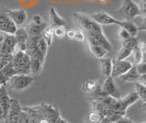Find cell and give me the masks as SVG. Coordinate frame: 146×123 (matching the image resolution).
Returning <instances> with one entry per match:
<instances>
[{
  "label": "cell",
  "mask_w": 146,
  "mask_h": 123,
  "mask_svg": "<svg viewBox=\"0 0 146 123\" xmlns=\"http://www.w3.org/2000/svg\"><path fill=\"white\" fill-rule=\"evenodd\" d=\"M10 103H11V98L8 94L7 85H0V107L2 108L3 116L5 120H6V118L7 116Z\"/></svg>",
  "instance_id": "cell-11"
},
{
  "label": "cell",
  "mask_w": 146,
  "mask_h": 123,
  "mask_svg": "<svg viewBox=\"0 0 146 123\" xmlns=\"http://www.w3.org/2000/svg\"><path fill=\"white\" fill-rule=\"evenodd\" d=\"M8 81H9L8 77H7L6 75H5L3 73H2V71H0V85H7Z\"/></svg>",
  "instance_id": "cell-36"
},
{
  "label": "cell",
  "mask_w": 146,
  "mask_h": 123,
  "mask_svg": "<svg viewBox=\"0 0 146 123\" xmlns=\"http://www.w3.org/2000/svg\"><path fill=\"white\" fill-rule=\"evenodd\" d=\"M47 26H48L47 23H45V22L43 24H40V25L29 23L27 26L26 30H27V33H29V36H32V37H41L44 30L46 29V27Z\"/></svg>",
  "instance_id": "cell-20"
},
{
  "label": "cell",
  "mask_w": 146,
  "mask_h": 123,
  "mask_svg": "<svg viewBox=\"0 0 146 123\" xmlns=\"http://www.w3.org/2000/svg\"><path fill=\"white\" fill-rule=\"evenodd\" d=\"M1 71L5 75H6L7 77H8L9 79H10L12 76L17 75V72L15 70V68H14L12 63H7V65H4V67L2 68Z\"/></svg>",
  "instance_id": "cell-28"
},
{
  "label": "cell",
  "mask_w": 146,
  "mask_h": 123,
  "mask_svg": "<svg viewBox=\"0 0 146 123\" xmlns=\"http://www.w3.org/2000/svg\"><path fill=\"white\" fill-rule=\"evenodd\" d=\"M5 120V118H4V116H3V111H2V108L1 107H0V122Z\"/></svg>",
  "instance_id": "cell-39"
},
{
  "label": "cell",
  "mask_w": 146,
  "mask_h": 123,
  "mask_svg": "<svg viewBox=\"0 0 146 123\" xmlns=\"http://www.w3.org/2000/svg\"><path fill=\"white\" fill-rule=\"evenodd\" d=\"M100 65H102V74L108 77L111 75V69H112V60L110 58H102L100 59Z\"/></svg>",
  "instance_id": "cell-22"
},
{
  "label": "cell",
  "mask_w": 146,
  "mask_h": 123,
  "mask_svg": "<svg viewBox=\"0 0 146 123\" xmlns=\"http://www.w3.org/2000/svg\"><path fill=\"white\" fill-rule=\"evenodd\" d=\"M42 38L45 40V42H47V44L51 45L52 40H53V34H52V28H50L49 26L46 27V29L44 30L42 33Z\"/></svg>",
  "instance_id": "cell-29"
},
{
  "label": "cell",
  "mask_w": 146,
  "mask_h": 123,
  "mask_svg": "<svg viewBox=\"0 0 146 123\" xmlns=\"http://www.w3.org/2000/svg\"><path fill=\"white\" fill-rule=\"evenodd\" d=\"M140 76L141 75L139 74L135 65H133L129 71H127L124 75L119 76V78L122 82H138Z\"/></svg>",
  "instance_id": "cell-19"
},
{
  "label": "cell",
  "mask_w": 146,
  "mask_h": 123,
  "mask_svg": "<svg viewBox=\"0 0 146 123\" xmlns=\"http://www.w3.org/2000/svg\"><path fill=\"white\" fill-rule=\"evenodd\" d=\"M133 63L129 60H115L112 61V69L111 76L116 78L122 75H124L127 71H129Z\"/></svg>",
  "instance_id": "cell-7"
},
{
  "label": "cell",
  "mask_w": 146,
  "mask_h": 123,
  "mask_svg": "<svg viewBox=\"0 0 146 123\" xmlns=\"http://www.w3.org/2000/svg\"><path fill=\"white\" fill-rule=\"evenodd\" d=\"M58 26H66V20L58 14L54 7L49 10V27L55 28Z\"/></svg>",
  "instance_id": "cell-17"
},
{
  "label": "cell",
  "mask_w": 146,
  "mask_h": 123,
  "mask_svg": "<svg viewBox=\"0 0 146 123\" xmlns=\"http://www.w3.org/2000/svg\"><path fill=\"white\" fill-rule=\"evenodd\" d=\"M30 59V74L38 75L43 69L44 61L39 58H29Z\"/></svg>",
  "instance_id": "cell-21"
},
{
  "label": "cell",
  "mask_w": 146,
  "mask_h": 123,
  "mask_svg": "<svg viewBox=\"0 0 146 123\" xmlns=\"http://www.w3.org/2000/svg\"><path fill=\"white\" fill-rule=\"evenodd\" d=\"M73 19L75 20L77 25L80 27V29L87 31H96L102 30V26L95 22L90 16H86L80 13H74L73 14Z\"/></svg>",
  "instance_id": "cell-4"
},
{
  "label": "cell",
  "mask_w": 146,
  "mask_h": 123,
  "mask_svg": "<svg viewBox=\"0 0 146 123\" xmlns=\"http://www.w3.org/2000/svg\"><path fill=\"white\" fill-rule=\"evenodd\" d=\"M118 26L127 30L131 37H137V34L139 32L138 26L131 20H120Z\"/></svg>",
  "instance_id": "cell-18"
},
{
  "label": "cell",
  "mask_w": 146,
  "mask_h": 123,
  "mask_svg": "<svg viewBox=\"0 0 146 123\" xmlns=\"http://www.w3.org/2000/svg\"><path fill=\"white\" fill-rule=\"evenodd\" d=\"M132 52V50L128 48L125 45H121V48L120 49V51L118 52L117 59L116 60H127L128 58L131 56V54Z\"/></svg>",
  "instance_id": "cell-26"
},
{
  "label": "cell",
  "mask_w": 146,
  "mask_h": 123,
  "mask_svg": "<svg viewBox=\"0 0 146 123\" xmlns=\"http://www.w3.org/2000/svg\"><path fill=\"white\" fill-rule=\"evenodd\" d=\"M48 45L45 42V40L42 38V36H41V37H39L38 39V42H36L35 49L40 54V56L45 59L46 54H47V52H48Z\"/></svg>",
  "instance_id": "cell-23"
},
{
  "label": "cell",
  "mask_w": 146,
  "mask_h": 123,
  "mask_svg": "<svg viewBox=\"0 0 146 123\" xmlns=\"http://www.w3.org/2000/svg\"><path fill=\"white\" fill-rule=\"evenodd\" d=\"M135 92L138 95L141 101L145 103L146 101V85H143L140 83V82H136L135 83Z\"/></svg>",
  "instance_id": "cell-25"
},
{
  "label": "cell",
  "mask_w": 146,
  "mask_h": 123,
  "mask_svg": "<svg viewBox=\"0 0 146 123\" xmlns=\"http://www.w3.org/2000/svg\"><path fill=\"white\" fill-rule=\"evenodd\" d=\"M12 58H13V54L0 52V62H1L5 65H7V63H11Z\"/></svg>",
  "instance_id": "cell-30"
},
{
  "label": "cell",
  "mask_w": 146,
  "mask_h": 123,
  "mask_svg": "<svg viewBox=\"0 0 146 123\" xmlns=\"http://www.w3.org/2000/svg\"><path fill=\"white\" fill-rule=\"evenodd\" d=\"M100 88L104 95H111V97H116V95L118 94L117 86L115 83H114L113 77L111 76L106 77V79L102 83H100Z\"/></svg>",
  "instance_id": "cell-12"
},
{
  "label": "cell",
  "mask_w": 146,
  "mask_h": 123,
  "mask_svg": "<svg viewBox=\"0 0 146 123\" xmlns=\"http://www.w3.org/2000/svg\"><path fill=\"white\" fill-rule=\"evenodd\" d=\"M6 13L17 27L24 25L27 20V14L25 9H10Z\"/></svg>",
  "instance_id": "cell-13"
},
{
  "label": "cell",
  "mask_w": 146,
  "mask_h": 123,
  "mask_svg": "<svg viewBox=\"0 0 146 123\" xmlns=\"http://www.w3.org/2000/svg\"><path fill=\"white\" fill-rule=\"evenodd\" d=\"M39 123H49V121L46 120V118H44V120H41L39 121Z\"/></svg>",
  "instance_id": "cell-40"
},
{
  "label": "cell",
  "mask_w": 146,
  "mask_h": 123,
  "mask_svg": "<svg viewBox=\"0 0 146 123\" xmlns=\"http://www.w3.org/2000/svg\"><path fill=\"white\" fill-rule=\"evenodd\" d=\"M111 123H133L132 122L130 118H125L124 116H123L122 118H121L120 120H118L117 121H114V122H111Z\"/></svg>",
  "instance_id": "cell-37"
},
{
  "label": "cell",
  "mask_w": 146,
  "mask_h": 123,
  "mask_svg": "<svg viewBox=\"0 0 146 123\" xmlns=\"http://www.w3.org/2000/svg\"><path fill=\"white\" fill-rule=\"evenodd\" d=\"M52 34H53V38H56V39L64 38L66 35L65 26H58V27H55V28H52Z\"/></svg>",
  "instance_id": "cell-27"
},
{
  "label": "cell",
  "mask_w": 146,
  "mask_h": 123,
  "mask_svg": "<svg viewBox=\"0 0 146 123\" xmlns=\"http://www.w3.org/2000/svg\"><path fill=\"white\" fill-rule=\"evenodd\" d=\"M14 36H15V39L17 40V51L26 52L27 51L26 42L29 37L26 28H17L16 32L14 33Z\"/></svg>",
  "instance_id": "cell-15"
},
{
  "label": "cell",
  "mask_w": 146,
  "mask_h": 123,
  "mask_svg": "<svg viewBox=\"0 0 146 123\" xmlns=\"http://www.w3.org/2000/svg\"><path fill=\"white\" fill-rule=\"evenodd\" d=\"M138 6L141 10V16L143 17V19H145V0H141Z\"/></svg>",
  "instance_id": "cell-35"
},
{
  "label": "cell",
  "mask_w": 146,
  "mask_h": 123,
  "mask_svg": "<svg viewBox=\"0 0 146 123\" xmlns=\"http://www.w3.org/2000/svg\"><path fill=\"white\" fill-rule=\"evenodd\" d=\"M143 123H145V122H143Z\"/></svg>",
  "instance_id": "cell-42"
},
{
  "label": "cell",
  "mask_w": 146,
  "mask_h": 123,
  "mask_svg": "<svg viewBox=\"0 0 146 123\" xmlns=\"http://www.w3.org/2000/svg\"><path fill=\"white\" fill-rule=\"evenodd\" d=\"M119 20H132L141 16V10L133 0H123L122 5L117 11L114 12Z\"/></svg>",
  "instance_id": "cell-1"
},
{
  "label": "cell",
  "mask_w": 146,
  "mask_h": 123,
  "mask_svg": "<svg viewBox=\"0 0 146 123\" xmlns=\"http://www.w3.org/2000/svg\"><path fill=\"white\" fill-rule=\"evenodd\" d=\"M87 42H88L89 48L90 50L91 53H92L95 57L102 59V58H104L105 55L107 54V52H108L107 50L104 49L102 45L96 43L94 40H90V38H87Z\"/></svg>",
  "instance_id": "cell-16"
},
{
  "label": "cell",
  "mask_w": 146,
  "mask_h": 123,
  "mask_svg": "<svg viewBox=\"0 0 146 123\" xmlns=\"http://www.w3.org/2000/svg\"><path fill=\"white\" fill-rule=\"evenodd\" d=\"M0 49H1V42H0Z\"/></svg>",
  "instance_id": "cell-41"
},
{
  "label": "cell",
  "mask_w": 146,
  "mask_h": 123,
  "mask_svg": "<svg viewBox=\"0 0 146 123\" xmlns=\"http://www.w3.org/2000/svg\"><path fill=\"white\" fill-rule=\"evenodd\" d=\"M74 33H75V30H72V29H70V30H66V35L65 36H67L68 39L73 40V37H74Z\"/></svg>",
  "instance_id": "cell-38"
},
{
  "label": "cell",
  "mask_w": 146,
  "mask_h": 123,
  "mask_svg": "<svg viewBox=\"0 0 146 123\" xmlns=\"http://www.w3.org/2000/svg\"><path fill=\"white\" fill-rule=\"evenodd\" d=\"M100 83H99L97 80H87L82 85V90L86 93L92 94L96 90V88L100 85Z\"/></svg>",
  "instance_id": "cell-24"
},
{
  "label": "cell",
  "mask_w": 146,
  "mask_h": 123,
  "mask_svg": "<svg viewBox=\"0 0 146 123\" xmlns=\"http://www.w3.org/2000/svg\"><path fill=\"white\" fill-rule=\"evenodd\" d=\"M29 116L23 111L19 101L17 99H11L10 107L6 118L7 123H25Z\"/></svg>",
  "instance_id": "cell-3"
},
{
  "label": "cell",
  "mask_w": 146,
  "mask_h": 123,
  "mask_svg": "<svg viewBox=\"0 0 146 123\" xmlns=\"http://www.w3.org/2000/svg\"><path fill=\"white\" fill-rule=\"evenodd\" d=\"M87 38H90V40H94L96 43L106 49L108 52L111 51V45L106 38V36L104 35L102 30H96V31H87Z\"/></svg>",
  "instance_id": "cell-9"
},
{
  "label": "cell",
  "mask_w": 146,
  "mask_h": 123,
  "mask_svg": "<svg viewBox=\"0 0 146 123\" xmlns=\"http://www.w3.org/2000/svg\"><path fill=\"white\" fill-rule=\"evenodd\" d=\"M90 17L95 22L100 26H108V25H119L120 20L115 19L113 16L108 14L106 12H96L90 14Z\"/></svg>",
  "instance_id": "cell-8"
},
{
  "label": "cell",
  "mask_w": 146,
  "mask_h": 123,
  "mask_svg": "<svg viewBox=\"0 0 146 123\" xmlns=\"http://www.w3.org/2000/svg\"><path fill=\"white\" fill-rule=\"evenodd\" d=\"M30 23H33V24H36V25H40V24L44 23V19H43V17H41L40 15L36 14V15H34L33 17H31V22H30Z\"/></svg>",
  "instance_id": "cell-34"
},
{
  "label": "cell",
  "mask_w": 146,
  "mask_h": 123,
  "mask_svg": "<svg viewBox=\"0 0 146 123\" xmlns=\"http://www.w3.org/2000/svg\"><path fill=\"white\" fill-rule=\"evenodd\" d=\"M85 38H86L85 34L81 30H75L74 37H73V40H76V42H82L85 40Z\"/></svg>",
  "instance_id": "cell-31"
},
{
  "label": "cell",
  "mask_w": 146,
  "mask_h": 123,
  "mask_svg": "<svg viewBox=\"0 0 146 123\" xmlns=\"http://www.w3.org/2000/svg\"><path fill=\"white\" fill-rule=\"evenodd\" d=\"M34 77L30 75H15L8 81V85L16 91H23L33 84Z\"/></svg>",
  "instance_id": "cell-5"
},
{
  "label": "cell",
  "mask_w": 146,
  "mask_h": 123,
  "mask_svg": "<svg viewBox=\"0 0 146 123\" xmlns=\"http://www.w3.org/2000/svg\"><path fill=\"white\" fill-rule=\"evenodd\" d=\"M118 36H119V39H120L121 42H124V40L130 39L131 37L129 34V32L122 28H120V30H119V32H118Z\"/></svg>",
  "instance_id": "cell-33"
},
{
  "label": "cell",
  "mask_w": 146,
  "mask_h": 123,
  "mask_svg": "<svg viewBox=\"0 0 146 123\" xmlns=\"http://www.w3.org/2000/svg\"><path fill=\"white\" fill-rule=\"evenodd\" d=\"M17 51V40L13 34H5L4 40L1 43L0 52L13 54Z\"/></svg>",
  "instance_id": "cell-14"
},
{
  "label": "cell",
  "mask_w": 146,
  "mask_h": 123,
  "mask_svg": "<svg viewBox=\"0 0 146 123\" xmlns=\"http://www.w3.org/2000/svg\"><path fill=\"white\" fill-rule=\"evenodd\" d=\"M11 63L17 75H30V59L26 52L16 51L13 53Z\"/></svg>",
  "instance_id": "cell-2"
},
{
  "label": "cell",
  "mask_w": 146,
  "mask_h": 123,
  "mask_svg": "<svg viewBox=\"0 0 146 123\" xmlns=\"http://www.w3.org/2000/svg\"><path fill=\"white\" fill-rule=\"evenodd\" d=\"M137 71L139 72L140 75H145L146 74V63H145V60H143L141 62L136 63L134 65Z\"/></svg>",
  "instance_id": "cell-32"
},
{
  "label": "cell",
  "mask_w": 146,
  "mask_h": 123,
  "mask_svg": "<svg viewBox=\"0 0 146 123\" xmlns=\"http://www.w3.org/2000/svg\"><path fill=\"white\" fill-rule=\"evenodd\" d=\"M17 27L10 19L6 12L0 13V31L7 34H13L16 32Z\"/></svg>",
  "instance_id": "cell-10"
},
{
  "label": "cell",
  "mask_w": 146,
  "mask_h": 123,
  "mask_svg": "<svg viewBox=\"0 0 146 123\" xmlns=\"http://www.w3.org/2000/svg\"><path fill=\"white\" fill-rule=\"evenodd\" d=\"M139 99L140 98L138 97V95L136 94L135 91H134V92L129 93L128 95H126L124 97L118 98L117 105H116L115 110H114V111L125 113L126 109L130 106H131V105H133L134 103H136Z\"/></svg>",
  "instance_id": "cell-6"
}]
</instances>
